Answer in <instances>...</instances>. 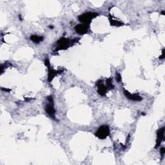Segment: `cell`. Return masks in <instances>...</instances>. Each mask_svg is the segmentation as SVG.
I'll list each match as a JSON object with an SVG mask.
<instances>
[{"mask_svg": "<svg viewBox=\"0 0 165 165\" xmlns=\"http://www.w3.org/2000/svg\"><path fill=\"white\" fill-rule=\"evenodd\" d=\"M98 16V14L94 12H86L79 16L78 19L80 20V22H81L82 24L88 25L89 23H91L92 19H94Z\"/></svg>", "mask_w": 165, "mask_h": 165, "instance_id": "1", "label": "cell"}, {"mask_svg": "<svg viewBox=\"0 0 165 165\" xmlns=\"http://www.w3.org/2000/svg\"><path fill=\"white\" fill-rule=\"evenodd\" d=\"M110 134V128L108 125L101 126L95 133V136L100 139H105Z\"/></svg>", "mask_w": 165, "mask_h": 165, "instance_id": "2", "label": "cell"}, {"mask_svg": "<svg viewBox=\"0 0 165 165\" xmlns=\"http://www.w3.org/2000/svg\"><path fill=\"white\" fill-rule=\"evenodd\" d=\"M47 99L49 100L50 104L47 105L46 106V112L52 118L55 119H56V117H55V113H56V112H55V109L53 105V98L52 96H49V97L47 98Z\"/></svg>", "mask_w": 165, "mask_h": 165, "instance_id": "3", "label": "cell"}, {"mask_svg": "<svg viewBox=\"0 0 165 165\" xmlns=\"http://www.w3.org/2000/svg\"><path fill=\"white\" fill-rule=\"evenodd\" d=\"M58 44V49L57 50H62V49H66L67 48L70 46V41L68 39H66L65 37H62L59 41H57Z\"/></svg>", "mask_w": 165, "mask_h": 165, "instance_id": "4", "label": "cell"}, {"mask_svg": "<svg viewBox=\"0 0 165 165\" xmlns=\"http://www.w3.org/2000/svg\"><path fill=\"white\" fill-rule=\"evenodd\" d=\"M89 29V27L88 25H85V24H80V25H77L75 27V30L77 34L82 35L88 32V30Z\"/></svg>", "mask_w": 165, "mask_h": 165, "instance_id": "5", "label": "cell"}, {"mask_svg": "<svg viewBox=\"0 0 165 165\" xmlns=\"http://www.w3.org/2000/svg\"><path fill=\"white\" fill-rule=\"evenodd\" d=\"M123 93L125 95L126 97L128 98V99H130V100L132 101H141L143 98L141 97L140 95H137V94H132L130 93L127 91L126 90H123Z\"/></svg>", "mask_w": 165, "mask_h": 165, "instance_id": "6", "label": "cell"}, {"mask_svg": "<svg viewBox=\"0 0 165 165\" xmlns=\"http://www.w3.org/2000/svg\"><path fill=\"white\" fill-rule=\"evenodd\" d=\"M157 144H156V148H157L159 146L161 142L163 141L164 139V127L163 128H161L159 130V131L157 132Z\"/></svg>", "mask_w": 165, "mask_h": 165, "instance_id": "7", "label": "cell"}, {"mask_svg": "<svg viewBox=\"0 0 165 165\" xmlns=\"http://www.w3.org/2000/svg\"><path fill=\"white\" fill-rule=\"evenodd\" d=\"M97 86H98V92L99 93V94H100L102 96L105 95L106 94V92H107L108 88L106 87L103 85V82H100V81H98L97 82Z\"/></svg>", "mask_w": 165, "mask_h": 165, "instance_id": "8", "label": "cell"}, {"mask_svg": "<svg viewBox=\"0 0 165 165\" xmlns=\"http://www.w3.org/2000/svg\"><path fill=\"white\" fill-rule=\"evenodd\" d=\"M57 74V71L54 70V69H52L50 68H49V75H48V80L49 81H51L52 79L56 76Z\"/></svg>", "mask_w": 165, "mask_h": 165, "instance_id": "9", "label": "cell"}, {"mask_svg": "<svg viewBox=\"0 0 165 165\" xmlns=\"http://www.w3.org/2000/svg\"><path fill=\"white\" fill-rule=\"evenodd\" d=\"M30 39L32 40L34 43H39L41 42V41H43V36H38L33 35V36H30Z\"/></svg>", "mask_w": 165, "mask_h": 165, "instance_id": "10", "label": "cell"}, {"mask_svg": "<svg viewBox=\"0 0 165 165\" xmlns=\"http://www.w3.org/2000/svg\"><path fill=\"white\" fill-rule=\"evenodd\" d=\"M113 22V23H112V25H115V26H120L122 25L121 23H120L119 22H118L116 20H110V23Z\"/></svg>", "mask_w": 165, "mask_h": 165, "instance_id": "11", "label": "cell"}, {"mask_svg": "<svg viewBox=\"0 0 165 165\" xmlns=\"http://www.w3.org/2000/svg\"><path fill=\"white\" fill-rule=\"evenodd\" d=\"M116 81L118 82L121 81V75H120V74L118 73V72H117V73H116Z\"/></svg>", "mask_w": 165, "mask_h": 165, "instance_id": "12", "label": "cell"}, {"mask_svg": "<svg viewBox=\"0 0 165 165\" xmlns=\"http://www.w3.org/2000/svg\"><path fill=\"white\" fill-rule=\"evenodd\" d=\"M164 49L163 50V51H162V55H161V56H160L159 59L160 60H163V59H164Z\"/></svg>", "mask_w": 165, "mask_h": 165, "instance_id": "13", "label": "cell"}, {"mask_svg": "<svg viewBox=\"0 0 165 165\" xmlns=\"http://www.w3.org/2000/svg\"><path fill=\"white\" fill-rule=\"evenodd\" d=\"M160 152H161V155H162V156H164V152H165L164 148H162L160 150Z\"/></svg>", "mask_w": 165, "mask_h": 165, "instance_id": "14", "label": "cell"}, {"mask_svg": "<svg viewBox=\"0 0 165 165\" xmlns=\"http://www.w3.org/2000/svg\"><path fill=\"white\" fill-rule=\"evenodd\" d=\"M161 14H163V15H164V11H163V12H162V13H161Z\"/></svg>", "mask_w": 165, "mask_h": 165, "instance_id": "15", "label": "cell"}]
</instances>
